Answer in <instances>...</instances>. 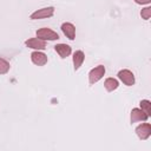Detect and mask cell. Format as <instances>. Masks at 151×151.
<instances>
[{
	"label": "cell",
	"instance_id": "cell-9",
	"mask_svg": "<svg viewBox=\"0 0 151 151\" xmlns=\"http://www.w3.org/2000/svg\"><path fill=\"white\" fill-rule=\"evenodd\" d=\"M61 31L70 40H73L76 38V27L71 22H64L61 25Z\"/></svg>",
	"mask_w": 151,
	"mask_h": 151
},
{
	"label": "cell",
	"instance_id": "cell-10",
	"mask_svg": "<svg viewBox=\"0 0 151 151\" xmlns=\"http://www.w3.org/2000/svg\"><path fill=\"white\" fill-rule=\"evenodd\" d=\"M54 50H55V52L61 57V58H66V57H68L70 54H71V46H68V45H66V44H58V45H55L54 46Z\"/></svg>",
	"mask_w": 151,
	"mask_h": 151
},
{
	"label": "cell",
	"instance_id": "cell-5",
	"mask_svg": "<svg viewBox=\"0 0 151 151\" xmlns=\"http://www.w3.org/2000/svg\"><path fill=\"white\" fill-rule=\"evenodd\" d=\"M118 78L127 86H132L134 84V76L130 70H122L118 72Z\"/></svg>",
	"mask_w": 151,
	"mask_h": 151
},
{
	"label": "cell",
	"instance_id": "cell-1",
	"mask_svg": "<svg viewBox=\"0 0 151 151\" xmlns=\"http://www.w3.org/2000/svg\"><path fill=\"white\" fill-rule=\"evenodd\" d=\"M105 74V67L103 65H99L94 68H92L88 73V81L90 84H94L98 80H100Z\"/></svg>",
	"mask_w": 151,
	"mask_h": 151
},
{
	"label": "cell",
	"instance_id": "cell-13",
	"mask_svg": "<svg viewBox=\"0 0 151 151\" xmlns=\"http://www.w3.org/2000/svg\"><path fill=\"white\" fill-rule=\"evenodd\" d=\"M140 107L150 117V114H151V103L146 99H143V100H140Z\"/></svg>",
	"mask_w": 151,
	"mask_h": 151
},
{
	"label": "cell",
	"instance_id": "cell-16",
	"mask_svg": "<svg viewBox=\"0 0 151 151\" xmlns=\"http://www.w3.org/2000/svg\"><path fill=\"white\" fill-rule=\"evenodd\" d=\"M137 4H140V5H145V4H150L151 0H134Z\"/></svg>",
	"mask_w": 151,
	"mask_h": 151
},
{
	"label": "cell",
	"instance_id": "cell-12",
	"mask_svg": "<svg viewBox=\"0 0 151 151\" xmlns=\"http://www.w3.org/2000/svg\"><path fill=\"white\" fill-rule=\"evenodd\" d=\"M104 86H105L106 91L112 92V91H114V90L119 86V83H118V80L114 79V78H107V79L105 80V83H104Z\"/></svg>",
	"mask_w": 151,
	"mask_h": 151
},
{
	"label": "cell",
	"instance_id": "cell-3",
	"mask_svg": "<svg viewBox=\"0 0 151 151\" xmlns=\"http://www.w3.org/2000/svg\"><path fill=\"white\" fill-rule=\"evenodd\" d=\"M54 14V7H45L41 9H38L31 14L32 20H38V19H44V18H50Z\"/></svg>",
	"mask_w": 151,
	"mask_h": 151
},
{
	"label": "cell",
	"instance_id": "cell-11",
	"mask_svg": "<svg viewBox=\"0 0 151 151\" xmlns=\"http://www.w3.org/2000/svg\"><path fill=\"white\" fill-rule=\"evenodd\" d=\"M85 60V54L83 51H76L73 53V65H74V70L77 71L84 63Z\"/></svg>",
	"mask_w": 151,
	"mask_h": 151
},
{
	"label": "cell",
	"instance_id": "cell-6",
	"mask_svg": "<svg viewBox=\"0 0 151 151\" xmlns=\"http://www.w3.org/2000/svg\"><path fill=\"white\" fill-rule=\"evenodd\" d=\"M26 46L33 50H45L46 48V42L45 40L40 39V38H31L28 40L25 41Z\"/></svg>",
	"mask_w": 151,
	"mask_h": 151
},
{
	"label": "cell",
	"instance_id": "cell-14",
	"mask_svg": "<svg viewBox=\"0 0 151 151\" xmlns=\"http://www.w3.org/2000/svg\"><path fill=\"white\" fill-rule=\"evenodd\" d=\"M9 63L4 59V58H0V74H5L9 71Z\"/></svg>",
	"mask_w": 151,
	"mask_h": 151
},
{
	"label": "cell",
	"instance_id": "cell-7",
	"mask_svg": "<svg viewBox=\"0 0 151 151\" xmlns=\"http://www.w3.org/2000/svg\"><path fill=\"white\" fill-rule=\"evenodd\" d=\"M149 116L142 109H132L131 111V123L136 122H146Z\"/></svg>",
	"mask_w": 151,
	"mask_h": 151
},
{
	"label": "cell",
	"instance_id": "cell-8",
	"mask_svg": "<svg viewBox=\"0 0 151 151\" xmlns=\"http://www.w3.org/2000/svg\"><path fill=\"white\" fill-rule=\"evenodd\" d=\"M31 59H32L33 64H35L38 66H44L47 63V55L45 53H42V52H39V51L32 52Z\"/></svg>",
	"mask_w": 151,
	"mask_h": 151
},
{
	"label": "cell",
	"instance_id": "cell-15",
	"mask_svg": "<svg viewBox=\"0 0 151 151\" xmlns=\"http://www.w3.org/2000/svg\"><path fill=\"white\" fill-rule=\"evenodd\" d=\"M140 15H142L143 19L149 20L150 17H151V7H145V8H143L142 12H140Z\"/></svg>",
	"mask_w": 151,
	"mask_h": 151
},
{
	"label": "cell",
	"instance_id": "cell-2",
	"mask_svg": "<svg viewBox=\"0 0 151 151\" xmlns=\"http://www.w3.org/2000/svg\"><path fill=\"white\" fill-rule=\"evenodd\" d=\"M37 38H40L42 40H58L59 35L57 32L44 27V28H40L37 31Z\"/></svg>",
	"mask_w": 151,
	"mask_h": 151
},
{
	"label": "cell",
	"instance_id": "cell-4",
	"mask_svg": "<svg viewBox=\"0 0 151 151\" xmlns=\"http://www.w3.org/2000/svg\"><path fill=\"white\" fill-rule=\"evenodd\" d=\"M136 133L142 140L147 139L150 137V134H151V125L149 123H144V124L138 125L136 127Z\"/></svg>",
	"mask_w": 151,
	"mask_h": 151
}]
</instances>
